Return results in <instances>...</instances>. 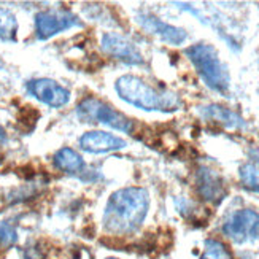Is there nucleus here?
I'll list each match as a JSON object with an SVG mask.
<instances>
[{
  "label": "nucleus",
  "instance_id": "obj_1",
  "mask_svg": "<svg viewBox=\"0 0 259 259\" xmlns=\"http://www.w3.org/2000/svg\"><path fill=\"white\" fill-rule=\"evenodd\" d=\"M150 208V194L145 188L129 186L115 191L107 200L104 228L115 235L135 232L145 221Z\"/></svg>",
  "mask_w": 259,
  "mask_h": 259
},
{
  "label": "nucleus",
  "instance_id": "obj_2",
  "mask_svg": "<svg viewBox=\"0 0 259 259\" xmlns=\"http://www.w3.org/2000/svg\"><path fill=\"white\" fill-rule=\"evenodd\" d=\"M115 89L118 96L129 105L145 111H162L170 113L182 105V100L174 93L161 91L151 84L145 83L142 78L134 75H124L116 80Z\"/></svg>",
  "mask_w": 259,
  "mask_h": 259
},
{
  "label": "nucleus",
  "instance_id": "obj_3",
  "mask_svg": "<svg viewBox=\"0 0 259 259\" xmlns=\"http://www.w3.org/2000/svg\"><path fill=\"white\" fill-rule=\"evenodd\" d=\"M185 54L196 72L210 89L220 94H228L231 88V75L226 64L220 59L218 51L207 43H196L186 48Z\"/></svg>",
  "mask_w": 259,
  "mask_h": 259
},
{
  "label": "nucleus",
  "instance_id": "obj_4",
  "mask_svg": "<svg viewBox=\"0 0 259 259\" xmlns=\"http://www.w3.org/2000/svg\"><path fill=\"white\" fill-rule=\"evenodd\" d=\"M76 116L88 124H96L97 122V124H104L124 134H132L135 127V122L131 118L118 111L115 107L108 105L104 100L93 96H88L80 100V104L76 105Z\"/></svg>",
  "mask_w": 259,
  "mask_h": 259
},
{
  "label": "nucleus",
  "instance_id": "obj_5",
  "mask_svg": "<svg viewBox=\"0 0 259 259\" xmlns=\"http://www.w3.org/2000/svg\"><path fill=\"white\" fill-rule=\"evenodd\" d=\"M80 26V18L65 8H50L35 15V35L38 40H50L61 32Z\"/></svg>",
  "mask_w": 259,
  "mask_h": 259
},
{
  "label": "nucleus",
  "instance_id": "obj_6",
  "mask_svg": "<svg viewBox=\"0 0 259 259\" xmlns=\"http://www.w3.org/2000/svg\"><path fill=\"white\" fill-rule=\"evenodd\" d=\"M223 232L235 243L254 242L259 239V213L251 208L234 211L224 221Z\"/></svg>",
  "mask_w": 259,
  "mask_h": 259
},
{
  "label": "nucleus",
  "instance_id": "obj_7",
  "mask_svg": "<svg viewBox=\"0 0 259 259\" xmlns=\"http://www.w3.org/2000/svg\"><path fill=\"white\" fill-rule=\"evenodd\" d=\"M26 88L33 99L51 108H61L69 104L70 100L69 89L51 80V78H35V80L27 81Z\"/></svg>",
  "mask_w": 259,
  "mask_h": 259
},
{
  "label": "nucleus",
  "instance_id": "obj_8",
  "mask_svg": "<svg viewBox=\"0 0 259 259\" xmlns=\"http://www.w3.org/2000/svg\"><path fill=\"white\" fill-rule=\"evenodd\" d=\"M102 51L110 58L118 59L127 65H142L145 62L139 48L124 35L116 32H107L100 40Z\"/></svg>",
  "mask_w": 259,
  "mask_h": 259
},
{
  "label": "nucleus",
  "instance_id": "obj_9",
  "mask_svg": "<svg viewBox=\"0 0 259 259\" xmlns=\"http://www.w3.org/2000/svg\"><path fill=\"white\" fill-rule=\"evenodd\" d=\"M196 191L202 200L218 205L228 196L226 182L218 170L207 165H200L196 172Z\"/></svg>",
  "mask_w": 259,
  "mask_h": 259
},
{
  "label": "nucleus",
  "instance_id": "obj_10",
  "mask_svg": "<svg viewBox=\"0 0 259 259\" xmlns=\"http://www.w3.org/2000/svg\"><path fill=\"white\" fill-rule=\"evenodd\" d=\"M135 21H137V24L145 32L151 33V35H156L157 38H161L167 45L178 47V45L185 43V40L188 38V33L185 29L167 24V22H164L162 19H159L151 13H139L135 16Z\"/></svg>",
  "mask_w": 259,
  "mask_h": 259
},
{
  "label": "nucleus",
  "instance_id": "obj_11",
  "mask_svg": "<svg viewBox=\"0 0 259 259\" xmlns=\"http://www.w3.org/2000/svg\"><path fill=\"white\" fill-rule=\"evenodd\" d=\"M81 150L91 154H100V153H111V151H119L122 148H126L127 143L126 140H122L121 137L104 132V131H89L84 132L80 140Z\"/></svg>",
  "mask_w": 259,
  "mask_h": 259
},
{
  "label": "nucleus",
  "instance_id": "obj_12",
  "mask_svg": "<svg viewBox=\"0 0 259 259\" xmlns=\"http://www.w3.org/2000/svg\"><path fill=\"white\" fill-rule=\"evenodd\" d=\"M200 115L204 116L207 121L215 122L226 129H242L245 126V121L240 115H237L235 111L221 107V105H207L202 107Z\"/></svg>",
  "mask_w": 259,
  "mask_h": 259
},
{
  "label": "nucleus",
  "instance_id": "obj_13",
  "mask_svg": "<svg viewBox=\"0 0 259 259\" xmlns=\"http://www.w3.org/2000/svg\"><path fill=\"white\" fill-rule=\"evenodd\" d=\"M53 164L59 172L67 175H78L86 170V162L81 154L69 148V146H64V148L54 153Z\"/></svg>",
  "mask_w": 259,
  "mask_h": 259
},
{
  "label": "nucleus",
  "instance_id": "obj_14",
  "mask_svg": "<svg viewBox=\"0 0 259 259\" xmlns=\"http://www.w3.org/2000/svg\"><path fill=\"white\" fill-rule=\"evenodd\" d=\"M18 38V19L13 11L0 8V40L13 43Z\"/></svg>",
  "mask_w": 259,
  "mask_h": 259
},
{
  "label": "nucleus",
  "instance_id": "obj_15",
  "mask_svg": "<svg viewBox=\"0 0 259 259\" xmlns=\"http://www.w3.org/2000/svg\"><path fill=\"white\" fill-rule=\"evenodd\" d=\"M240 182L245 189L259 193V162H248L240 167Z\"/></svg>",
  "mask_w": 259,
  "mask_h": 259
},
{
  "label": "nucleus",
  "instance_id": "obj_16",
  "mask_svg": "<svg viewBox=\"0 0 259 259\" xmlns=\"http://www.w3.org/2000/svg\"><path fill=\"white\" fill-rule=\"evenodd\" d=\"M199 259H232V256L221 242L215 239H208L204 243V254Z\"/></svg>",
  "mask_w": 259,
  "mask_h": 259
},
{
  "label": "nucleus",
  "instance_id": "obj_17",
  "mask_svg": "<svg viewBox=\"0 0 259 259\" xmlns=\"http://www.w3.org/2000/svg\"><path fill=\"white\" fill-rule=\"evenodd\" d=\"M18 242V231L11 223L0 220V250L11 248Z\"/></svg>",
  "mask_w": 259,
  "mask_h": 259
},
{
  "label": "nucleus",
  "instance_id": "obj_18",
  "mask_svg": "<svg viewBox=\"0 0 259 259\" xmlns=\"http://www.w3.org/2000/svg\"><path fill=\"white\" fill-rule=\"evenodd\" d=\"M22 259H47V254L38 245H32L22 251Z\"/></svg>",
  "mask_w": 259,
  "mask_h": 259
},
{
  "label": "nucleus",
  "instance_id": "obj_19",
  "mask_svg": "<svg viewBox=\"0 0 259 259\" xmlns=\"http://www.w3.org/2000/svg\"><path fill=\"white\" fill-rule=\"evenodd\" d=\"M4 143H7V132L2 126H0V145H4Z\"/></svg>",
  "mask_w": 259,
  "mask_h": 259
},
{
  "label": "nucleus",
  "instance_id": "obj_20",
  "mask_svg": "<svg viewBox=\"0 0 259 259\" xmlns=\"http://www.w3.org/2000/svg\"><path fill=\"white\" fill-rule=\"evenodd\" d=\"M251 157L254 159V162H259V150H254V151H251Z\"/></svg>",
  "mask_w": 259,
  "mask_h": 259
},
{
  "label": "nucleus",
  "instance_id": "obj_21",
  "mask_svg": "<svg viewBox=\"0 0 259 259\" xmlns=\"http://www.w3.org/2000/svg\"><path fill=\"white\" fill-rule=\"evenodd\" d=\"M2 162H4V156H2V153H0V165H2Z\"/></svg>",
  "mask_w": 259,
  "mask_h": 259
},
{
  "label": "nucleus",
  "instance_id": "obj_22",
  "mask_svg": "<svg viewBox=\"0 0 259 259\" xmlns=\"http://www.w3.org/2000/svg\"><path fill=\"white\" fill-rule=\"evenodd\" d=\"M108 259H116V257H108Z\"/></svg>",
  "mask_w": 259,
  "mask_h": 259
}]
</instances>
